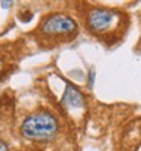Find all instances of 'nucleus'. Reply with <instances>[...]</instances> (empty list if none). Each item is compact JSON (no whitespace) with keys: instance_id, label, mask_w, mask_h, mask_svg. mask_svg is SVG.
Instances as JSON below:
<instances>
[{"instance_id":"obj_1","label":"nucleus","mask_w":141,"mask_h":151,"mask_svg":"<svg viewBox=\"0 0 141 151\" xmlns=\"http://www.w3.org/2000/svg\"><path fill=\"white\" fill-rule=\"evenodd\" d=\"M58 133V121L49 111H38L24 119L21 134L32 140H49Z\"/></svg>"},{"instance_id":"obj_2","label":"nucleus","mask_w":141,"mask_h":151,"mask_svg":"<svg viewBox=\"0 0 141 151\" xmlns=\"http://www.w3.org/2000/svg\"><path fill=\"white\" fill-rule=\"evenodd\" d=\"M40 29L44 35L49 37H64V35H73L77 31V24L68 15L52 14L44 19Z\"/></svg>"},{"instance_id":"obj_5","label":"nucleus","mask_w":141,"mask_h":151,"mask_svg":"<svg viewBox=\"0 0 141 151\" xmlns=\"http://www.w3.org/2000/svg\"><path fill=\"white\" fill-rule=\"evenodd\" d=\"M0 151H9V148H8V145L3 140H0Z\"/></svg>"},{"instance_id":"obj_3","label":"nucleus","mask_w":141,"mask_h":151,"mask_svg":"<svg viewBox=\"0 0 141 151\" xmlns=\"http://www.w3.org/2000/svg\"><path fill=\"white\" fill-rule=\"evenodd\" d=\"M118 14L109 9H94L88 15V26L94 32H105L117 20Z\"/></svg>"},{"instance_id":"obj_4","label":"nucleus","mask_w":141,"mask_h":151,"mask_svg":"<svg viewBox=\"0 0 141 151\" xmlns=\"http://www.w3.org/2000/svg\"><path fill=\"white\" fill-rule=\"evenodd\" d=\"M62 104L68 109H82L84 107V96L76 87L67 86L64 98H62Z\"/></svg>"}]
</instances>
